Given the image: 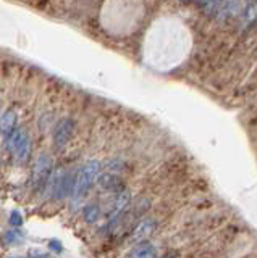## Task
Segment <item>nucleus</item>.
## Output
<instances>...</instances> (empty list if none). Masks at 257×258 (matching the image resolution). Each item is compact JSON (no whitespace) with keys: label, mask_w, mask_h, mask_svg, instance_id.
Instances as JSON below:
<instances>
[{"label":"nucleus","mask_w":257,"mask_h":258,"mask_svg":"<svg viewBox=\"0 0 257 258\" xmlns=\"http://www.w3.org/2000/svg\"><path fill=\"white\" fill-rule=\"evenodd\" d=\"M99 171H100V163L97 160L87 161V163L79 169L76 174V179L73 181V189H71L75 202H81L87 196V192L91 190L94 181L97 179Z\"/></svg>","instance_id":"obj_1"},{"label":"nucleus","mask_w":257,"mask_h":258,"mask_svg":"<svg viewBox=\"0 0 257 258\" xmlns=\"http://www.w3.org/2000/svg\"><path fill=\"white\" fill-rule=\"evenodd\" d=\"M50 176H52V160L47 153H44V155H41L36 160L33 168V182L36 185V189H42L49 182Z\"/></svg>","instance_id":"obj_2"},{"label":"nucleus","mask_w":257,"mask_h":258,"mask_svg":"<svg viewBox=\"0 0 257 258\" xmlns=\"http://www.w3.org/2000/svg\"><path fill=\"white\" fill-rule=\"evenodd\" d=\"M75 131V121L70 118H63L60 119L54 127V144L59 150H62L63 147H67V144L70 142L71 136H73Z\"/></svg>","instance_id":"obj_3"},{"label":"nucleus","mask_w":257,"mask_h":258,"mask_svg":"<svg viewBox=\"0 0 257 258\" xmlns=\"http://www.w3.org/2000/svg\"><path fill=\"white\" fill-rule=\"evenodd\" d=\"M97 184L100 189L107 192H120L123 187V181L114 173H104L97 176Z\"/></svg>","instance_id":"obj_4"},{"label":"nucleus","mask_w":257,"mask_h":258,"mask_svg":"<svg viewBox=\"0 0 257 258\" xmlns=\"http://www.w3.org/2000/svg\"><path fill=\"white\" fill-rule=\"evenodd\" d=\"M154 226H156V223L152 221V220H142L134 228L131 240L134 242V244H141V242H144V239L149 237L150 234H152V231H154Z\"/></svg>","instance_id":"obj_5"},{"label":"nucleus","mask_w":257,"mask_h":258,"mask_svg":"<svg viewBox=\"0 0 257 258\" xmlns=\"http://www.w3.org/2000/svg\"><path fill=\"white\" fill-rule=\"evenodd\" d=\"M28 136L29 134L23 127H15L13 131L9 134V137H7V149H9V152L12 153V155H13V152L20 147L21 142L25 141Z\"/></svg>","instance_id":"obj_6"},{"label":"nucleus","mask_w":257,"mask_h":258,"mask_svg":"<svg viewBox=\"0 0 257 258\" xmlns=\"http://www.w3.org/2000/svg\"><path fill=\"white\" fill-rule=\"evenodd\" d=\"M128 258H157V250L149 242H141L131 250Z\"/></svg>","instance_id":"obj_7"},{"label":"nucleus","mask_w":257,"mask_h":258,"mask_svg":"<svg viewBox=\"0 0 257 258\" xmlns=\"http://www.w3.org/2000/svg\"><path fill=\"white\" fill-rule=\"evenodd\" d=\"M241 0H225L223 4H220L219 7V13L220 18H228V16H233L241 12Z\"/></svg>","instance_id":"obj_8"},{"label":"nucleus","mask_w":257,"mask_h":258,"mask_svg":"<svg viewBox=\"0 0 257 258\" xmlns=\"http://www.w3.org/2000/svg\"><path fill=\"white\" fill-rule=\"evenodd\" d=\"M15 124H17V113L13 110H7L0 118V133L10 134L15 129Z\"/></svg>","instance_id":"obj_9"},{"label":"nucleus","mask_w":257,"mask_h":258,"mask_svg":"<svg viewBox=\"0 0 257 258\" xmlns=\"http://www.w3.org/2000/svg\"><path fill=\"white\" fill-rule=\"evenodd\" d=\"M29 155H31V139L28 136L26 139L21 142L20 147L13 152V157H15V161H17L18 165H25L29 158Z\"/></svg>","instance_id":"obj_10"},{"label":"nucleus","mask_w":257,"mask_h":258,"mask_svg":"<svg viewBox=\"0 0 257 258\" xmlns=\"http://www.w3.org/2000/svg\"><path fill=\"white\" fill-rule=\"evenodd\" d=\"M128 202H130V192L128 190H123V192H120L115 202H114V205H112V212L114 213H118V212H122V210L128 205Z\"/></svg>","instance_id":"obj_11"},{"label":"nucleus","mask_w":257,"mask_h":258,"mask_svg":"<svg viewBox=\"0 0 257 258\" xmlns=\"http://www.w3.org/2000/svg\"><path fill=\"white\" fill-rule=\"evenodd\" d=\"M83 216H84V221L86 223H95L99 220V216H100V210L97 205H87L84 210H83Z\"/></svg>","instance_id":"obj_12"},{"label":"nucleus","mask_w":257,"mask_h":258,"mask_svg":"<svg viewBox=\"0 0 257 258\" xmlns=\"http://www.w3.org/2000/svg\"><path fill=\"white\" fill-rule=\"evenodd\" d=\"M222 4V0H202V10L209 15L219 10V7Z\"/></svg>","instance_id":"obj_13"},{"label":"nucleus","mask_w":257,"mask_h":258,"mask_svg":"<svg viewBox=\"0 0 257 258\" xmlns=\"http://www.w3.org/2000/svg\"><path fill=\"white\" fill-rule=\"evenodd\" d=\"M254 18H255V4H251L249 7H246V12H244V23L249 24Z\"/></svg>","instance_id":"obj_14"},{"label":"nucleus","mask_w":257,"mask_h":258,"mask_svg":"<svg viewBox=\"0 0 257 258\" xmlns=\"http://www.w3.org/2000/svg\"><path fill=\"white\" fill-rule=\"evenodd\" d=\"M28 258H49V253L42 252L41 248H31L28 252Z\"/></svg>","instance_id":"obj_15"},{"label":"nucleus","mask_w":257,"mask_h":258,"mask_svg":"<svg viewBox=\"0 0 257 258\" xmlns=\"http://www.w3.org/2000/svg\"><path fill=\"white\" fill-rule=\"evenodd\" d=\"M10 223L13 226H21L23 224V218H21L18 210H13V212L10 213Z\"/></svg>","instance_id":"obj_16"},{"label":"nucleus","mask_w":257,"mask_h":258,"mask_svg":"<svg viewBox=\"0 0 257 258\" xmlns=\"http://www.w3.org/2000/svg\"><path fill=\"white\" fill-rule=\"evenodd\" d=\"M17 236H20L18 232H13V231H12V232H7V239L12 240V242H13V240H17V242L21 240V237H17Z\"/></svg>","instance_id":"obj_17"},{"label":"nucleus","mask_w":257,"mask_h":258,"mask_svg":"<svg viewBox=\"0 0 257 258\" xmlns=\"http://www.w3.org/2000/svg\"><path fill=\"white\" fill-rule=\"evenodd\" d=\"M50 248L55 250V252H62V244L59 240H50Z\"/></svg>","instance_id":"obj_18"},{"label":"nucleus","mask_w":257,"mask_h":258,"mask_svg":"<svg viewBox=\"0 0 257 258\" xmlns=\"http://www.w3.org/2000/svg\"><path fill=\"white\" fill-rule=\"evenodd\" d=\"M188 2H197V0H188Z\"/></svg>","instance_id":"obj_19"}]
</instances>
